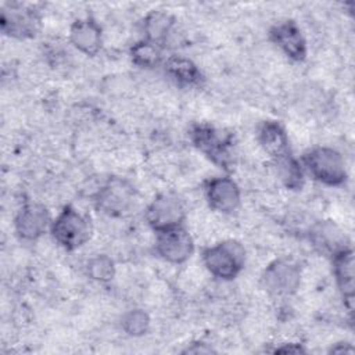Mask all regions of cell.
<instances>
[{"label":"cell","mask_w":355,"mask_h":355,"mask_svg":"<svg viewBox=\"0 0 355 355\" xmlns=\"http://www.w3.org/2000/svg\"><path fill=\"white\" fill-rule=\"evenodd\" d=\"M50 234L53 240L67 251L85 245L92 236L90 219L72 205H65L51 220Z\"/></svg>","instance_id":"3957f363"},{"label":"cell","mask_w":355,"mask_h":355,"mask_svg":"<svg viewBox=\"0 0 355 355\" xmlns=\"http://www.w3.org/2000/svg\"><path fill=\"white\" fill-rule=\"evenodd\" d=\"M201 259L211 276L222 282H229L237 277L244 269L247 252L240 241L226 239L207 247L201 254Z\"/></svg>","instance_id":"6da1fadb"},{"label":"cell","mask_w":355,"mask_h":355,"mask_svg":"<svg viewBox=\"0 0 355 355\" xmlns=\"http://www.w3.org/2000/svg\"><path fill=\"white\" fill-rule=\"evenodd\" d=\"M204 194L209 208L223 215L233 214L241 204V190L229 176L209 179L205 184Z\"/></svg>","instance_id":"8fae6325"},{"label":"cell","mask_w":355,"mask_h":355,"mask_svg":"<svg viewBox=\"0 0 355 355\" xmlns=\"http://www.w3.org/2000/svg\"><path fill=\"white\" fill-rule=\"evenodd\" d=\"M151 320L148 313L144 309L133 308L126 311L121 318V327L122 330L130 337H141L150 329Z\"/></svg>","instance_id":"44dd1931"},{"label":"cell","mask_w":355,"mask_h":355,"mask_svg":"<svg viewBox=\"0 0 355 355\" xmlns=\"http://www.w3.org/2000/svg\"><path fill=\"white\" fill-rule=\"evenodd\" d=\"M333 275L341 297L351 305L355 290V270H354V251L351 247L341 250L331 257Z\"/></svg>","instance_id":"2e32d148"},{"label":"cell","mask_w":355,"mask_h":355,"mask_svg":"<svg viewBox=\"0 0 355 355\" xmlns=\"http://www.w3.org/2000/svg\"><path fill=\"white\" fill-rule=\"evenodd\" d=\"M164 71L166 76L180 87L197 86L202 80V73L198 65L184 55H169L164 61Z\"/></svg>","instance_id":"e0dca14e"},{"label":"cell","mask_w":355,"mask_h":355,"mask_svg":"<svg viewBox=\"0 0 355 355\" xmlns=\"http://www.w3.org/2000/svg\"><path fill=\"white\" fill-rule=\"evenodd\" d=\"M71 44L85 55H96L103 47V29L93 18H79L69 28Z\"/></svg>","instance_id":"5bb4252c"},{"label":"cell","mask_w":355,"mask_h":355,"mask_svg":"<svg viewBox=\"0 0 355 355\" xmlns=\"http://www.w3.org/2000/svg\"><path fill=\"white\" fill-rule=\"evenodd\" d=\"M173 28L175 18L169 12L161 10L150 11L143 19V39L164 47L171 37Z\"/></svg>","instance_id":"ac0fdd59"},{"label":"cell","mask_w":355,"mask_h":355,"mask_svg":"<svg viewBox=\"0 0 355 355\" xmlns=\"http://www.w3.org/2000/svg\"><path fill=\"white\" fill-rule=\"evenodd\" d=\"M129 55L135 65L144 69H153L164 64L162 47L146 39L133 43L129 50Z\"/></svg>","instance_id":"d6986e66"},{"label":"cell","mask_w":355,"mask_h":355,"mask_svg":"<svg viewBox=\"0 0 355 355\" xmlns=\"http://www.w3.org/2000/svg\"><path fill=\"white\" fill-rule=\"evenodd\" d=\"M154 248L157 255L165 262L180 265L193 255L194 240L184 226H178L155 233Z\"/></svg>","instance_id":"ba28073f"},{"label":"cell","mask_w":355,"mask_h":355,"mask_svg":"<svg viewBox=\"0 0 355 355\" xmlns=\"http://www.w3.org/2000/svg\"><path fill=\"white\" fill-rule=\"evenodd\" d=\"M183 352H189V354H209L214 352V349L211 347H208V344L205 343H193L190 347H187Z\"/></svg>","instance_id":"603a6c76"},{"label":"cell","mask_w":355,"mask_h":355,"mask_svg":"<svg viewBox=\"0 0 355 355\" xmlns=\"http://www.w3.org/2000/svg\"><path fill=\"white\" fill-rule=\"evenodd\" d=\"M286 347H279L275 349V352H293V354H298V352H304V348L300 344H284Z\"/></svg>","instance_id":"cb8c5ba5"},{"label":"cell","mask_w":355,"mask_h":355,"mask_svg":"<svg viewBox=\"0 0 355 355\" xmlns=\"http://www.w3.org/2000/svg\"><path fill=\"white\" fill-rule=\"evenodd\" d=\"M86 273L92 280H96L98 283H108L115 276V263L111 257L105 254H98L87 261Z\"/></svg>","instance_id":"7402d4cb"},{"label":"cell","mask_w":355,"mask_h":355,"mask_svg":"<svg viewBox=\"0 0 355 355\" xmlns=\"http://www.w3.org/2000/svg\"><path fill=\"white\" fill-rule=\"evenodd\" d=\"M261 284L273 297L293 295L301 284V269L290 259H275L263 269Z\"/></svg>","instance_id":"8992f818"},{"label":"cell","mask_w":355,"mask_h":355,"mask_svg":"<svg viewBox=\"0 0 355 355\" xmlns=\"http://www.w3.org/2000/svg\"><path fill=\"white\" fill-rule=\"evenodd\" d=\"M273 166L276 168L277 178L287 189L290 190L301 189L304 183V168L293 154L275 159Z\"/></svg>","instance_id":"ffe728a7"},{"label":"cell","mask_w":355,"mask_h":355,"mask_svg":"<svg viewBox=\"0 0 355 355\" xmlns=\"http://www.w3.org/2000/svg\"><path fill=\"white\" fill-rule=\"evenodd\" d=\"M308 239L316 251L330 258L341 250L351 247L344 230L333 220H319L313 223L308 232Z\"/></svg>","instance_id":"4fadbf2b"},{"label":"cell","mask_w":355,"mask_h":355,"mask_svg":"<svg viewBox=\"0 0 355 355\" xmlns=\"http://www.w3.org/2000/svg\"><path fill=\"white\" fill-rule=\"evenodd\" d=\"M304 168L316 182L337 187L345 183L348 178L347 164L343 154L327 146H318L305 153Z\"/></svg>","instance_id":"7a4b0ae2"},{"label":"cell","mask_w":355,"mask_h":355,"mask_svg":"<svg viewBox=\"0 0 355 355\" xmlns=\"http://www.w3.org/2000/svg\"><path fill=\"white\" fill-rule=\"evenodd\" d=\"M257 139L262 150L275 161L291 154L290 139L286 129L276 121H265L259 125Z\"/></svg>","instance_id":"9a60e30c"},{"label":"cell","mask_w":355,"mask_h":355,"mask_svg":"<svg viewBox=\"0 0 355 355\" xmlns=\"http://www.w3.org/2000/svg\"><path fill=\"white\" fill-rule=\"evenodd\" d=\"M51 216L40 202H25L14 218L15 234L25 241H35L50 230Z\"/></svg>","instance_id":"9c48e42d"},{"label":"cell","mask_w":355,"mask_h":355,"mask_svg":"<svg viewBox=\"0 0 355 355\" xmlns=\"http://www.w3.org/2000/svg\"><path fill=\"white\" fill-rule=\"evenodd\" d=\"M1 31L15 39L33 37L40 29V15L22 4H10L1 10Z\"/></svg>","instance_id":"30bf717a"},{"label":"cell","mask_w":355,"mask_h":355,"mask_svg":"<svg viewBox=\"0 0 355 355\" xmlns=\"http://www.w3.org/2000/svg\"><path fill=\"white\" fill-rule=\"evenodd\" d=\"M148 226L155 232L183 226L186 219V205L183 200L171 191L159 193L146 208L144 212Z\"/></svg>","instance_id":"5b68a950"},{"label":"cell","mask_w":355,"mask_h":355,"mask_svg":"<svg viewBox=\"0 0 355 355\" xmlns=\"http://www.w3.org/2000/svg\"><path fill=\"white\" fill-rule=\"evenodd\" d=\"M193 146L218 166L226 169L232 162L230 148L233 146L227 133L208 123H197L190 129Z\"/></svg>","instance_id":"277c9868"},{"label":"cell","mask_w":355,"mask_h":355,"mask_svg":"<svg viewBox=\"0 0 355 355\" xmlns=\"http://www.w3.org/2000/svg\"><path fill=\"white\" fill-rule=\"evenodd\" d=\"M135 197V189L129 182L121 178H111L96 193L94 204L98 212L116 218L130 211Z\"/></svg>","instance_id":"52a82bcc"},{"label":"cell","mask_w":355,"mask_h":355,"mask_svg":"<svg viewBox=\"0 0 355 355\" xmlns=\"http://www.w3.org/2000/svg\"><path fill=\"white\" fill-rule=\"evenodd\" d=\"M269 37L270 42L290 60L297 62L305 60L308 53L306 40L294 21L286 19L275 24L269 31Z\"/></svg>","instance_id":"7c38bea8"}]
</instances>
